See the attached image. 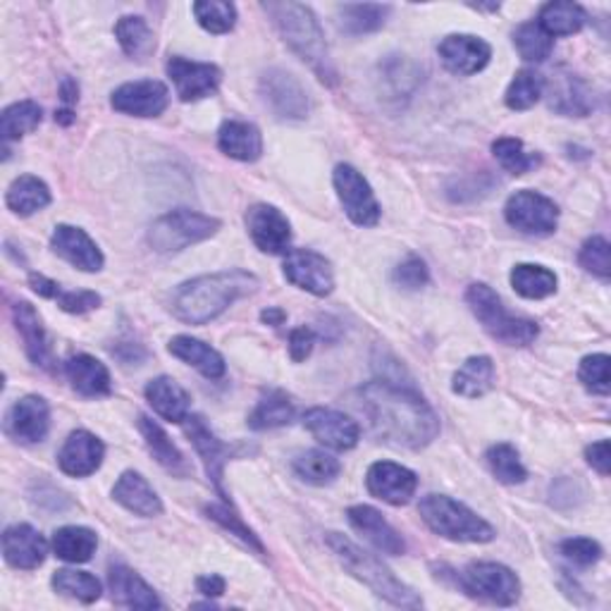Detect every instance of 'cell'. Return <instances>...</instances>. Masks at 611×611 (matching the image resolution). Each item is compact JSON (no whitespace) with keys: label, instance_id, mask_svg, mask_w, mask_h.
Returning a JSON list of instances; mask_svg holds the SVG:
<instances>
[{"label":"cell","instance_id":"cell-34","mask_svg":"<svg viewBox=\"0 0 611 611\" xmlns=\"http://www.w3.org/2000/svg\"><path fill=\"white\" fill-rule=\"evenodd\" d=\"M30 287L36 291L38 297L58 301V306H60V309H63L65 313L81 315V313L96 311V309H99V306H101V297L96 295V291H87V289H81V291H65L63 285L53 282V280H48V277L36 275V273L30 275Z\"/></svg>","mask_w":611,"mask_h":611},{"label":"cell","instance_id":"cell-7","mask_svg":"<svg viewBox=\"0 0 611 611\" xmlns=\"http://www.w3.org/2000/svg\"><path fill=\"white\" fill-rule=\"evenodd\" d=\"M220 230V220L189 208H177L160 215L148 230V244L158 254H179L185 248L211 240Z\"/></svg>","mask_w":611,"mask_h":611},{"label":"cell","instance_id":"cell-27","mask_svg":"<svg viewBox=\"0 0 611 611\" xmlns=\"http://www.w3.org/2000/svg\"><path fill=\"white\" fill-rule=\"evenodd\" d=\"M146 399L160 419L170 423H185L189 419L191 409V397L182 385L175 382L168 375H160V378L151 380L146 385Z\"/></svg>","mask_w":611,"mask_h":611},{"label":"cell","instance_id":"cell-44","mask_svg":"<svg viewBox=\"0 0 611 611\" xmlns=\"http://www.w3.org/2000/svg\"><path fill=\"white\" fill-rule=\"evenodd\" d=\"M51 586L55 592H60L69 600H77L81 604H91L101 597V582L96 576L87 571H75V568H60L51 578Z\"/></svg>","mask_w":611,"mask_h":611},{"label":"cell","instance_id":"cell-60","mask_svg":"<svg viewBox=\"0 0 611 611\" xmlns=\"http://www.w3.org/2000/svg\"><path fill=\"white\" fill-rule=\"evenodd\" d=\"M260 321H263V323H268V325H273V327H277V325H282V323L287 321V313H285L282 309H277V306H275V309H266V311L260 313Z\"/></svg>","mask_w":611,"mask_h":611},{"label":"cell","instance_id":"cell-39","mask_svg":"<svg viewBox=\"0 0 611 611\" xmlns=\"http://www.w3.org/2000/svg\"><path fill=\"white\" fill-rule=\"evenodd\" d=\"M588 15L578 3H568V0H554V3L543 5L540 10V26L554 38V36H571L578 34L586 24Z\"/></svg>","mask_w":611,"mask_h":611},{"label":"cell","instance_id":"cell-40","mask_svg":"<svg viewBox=\"0 0 611 611\" xmlns=\"http://www.w3.org/2000/svg\"><path fill=\"white\" fill-rule=\"evenodd\" d=\"M291 419H295V401L282 390H270L268 395H263L252 415H248V427L273 430L289 425Z\"/></svg>","mask_w":611,"mask_h":611},{"label":"cell","instance_id":"cell-36","mask_svg":"<svg viewBox=\"0 0 611 611\" xmlns=\"http://www.w3.org/2000/svg\"><path fill=\"white\" fill-rule=\"evenodd\" d=\"M53 552L55 557L69 564H85L93 557L96 547H99V537L91 527L81 525H65L60 531L53 533Z\"/></svg>","mask_w":611,"mask_h":611},{"label":"cell","instance_id":"cell-51","mask_svg":"<svg viewBox=\"0 0 611 611\" xmlns=\"http://www.w3.org/2000/svg\"><path fill=\"white\" fill-rule=\"evenodd\" d=\"M205 516L215 521L218 525L225 527V531H230V535L234 537H240L242 543L246 547H252L256 554H266V547H263V543L258 540V535L248 527L242 516H237V513L230 511L227 507H220V504H211V507H205Z\"/></svg>","mask_w":611,"mask_h":611},{"label":"cell","instance_id":"cell-17","mask_svg":"<svg viewBox=\"0 0 611 611\" xmlns=\"http://www.w3.org/2000/svg\"><path fill=\"white\" fill-rule=\"evenodd\" d=\"M366 488L375 499L392 507H404L419 490V478L407 466L395 462H378L368 468Z\"/></svg>","mask_w":611,"mask_h":611},{"label":"cell","instance_id":"cell-31","mask_svg":"<svg viewBox=\"0 0 611 611\" xmlns=\"http://www.w3.org/2000/svg\"><path fill=\"white\" fill-rule=\"evenodd\" d=\"M65 373L69 382L81 397H105L113 390L110 373L99 358L89 354H77L65 364Z\"/></svg>","mask_w":611,"mask_h":611},{"label":"cell","instance_id":"cell-2","mask_svg":"<svg viewBox=\"0 0 611 611\" xmlns=\"http://www.w3.org/2000/svg\"><path fill=\"white\" fill-rule=\"evenodd\" d=\"M258 287V277L246 270H222L193 277L177 287L173 295V313L182 323L205 325L225 313L234 301L254 295Z\"/></svg>","mask_w":611,"mask_h":611},{"label":"cell","instance_id":"cell-48","mask_svg":"<svg viewBox=\"0 0 611 611\" xmlns=\"http://www.w3.org/2000/svg\"><path fill=\"white\" fill-rule=\"evenodd\" d=\"M492 153L499 160V165H502L507 173L516 175V177L531 173L540 163V156H535V153H527L521 138H513V136L497 138V142L492 144Z\"/></svg>","mask_w":611,"mask_h":611},{"label":"cell","instance_id":"cell-59","mask_svg":"<svg viewBox=\"0 0 611 611\" xmlns=\"http://www.w3.org/2000/svg\"><path fill=\"white\" fill-rule=\"evenodd\" d=\"M60 99L67 108H73L79 101V85L73 77H65L63 85H60Z\"/></svg>","mask_w":611,"mask_h":611},{"label":"cell","instance_id":"cell-38","mask_svg":"<svg viewBox=\"0 0 611 611\" xmlns=\"http://www.w3.org/2000/svg\"><path fill=\"white\" fill-rule=\"evenodd\" d=\"M511 287L516 295L523 299H547L557 291V275H554L545 266H533V263H519L516 268L511 270Z\"/></svg>","mask_w":611,"mask_h":611},{"label":"cell","instance_id":"cell-14","mask_svg":"<svg viewBox=\"0 0 611 611\" xmlns=\"http://www.w3.org/2000/svg\"><path fill=\"white\" fill-rule=\"evenodd\" d=\"M165 69H168V77L173 79L179 101L185 103L208 99V96H213L218 91L222 81V73L218 69V65L193 63L187 58H179V55L170 58Z\"/></svg>","mask_w":611,"mask_h":611},{"label":"cell","instance_id":"cell-24","mask_svg":"<svg viewBox=\"0 0 611 611\" xmlns=\"http://www.w3.org/2000/svg\"><path fill=\"white\" fill-rule=\"evenodd\" d=\"M185 430H187L191 444L197 447V452L201 456V462L205 466V474H208V478H211L213 488L227 502L225 488H222V478H225V464H227V444H222L213 435V430L205 425L201 415H189Z\"/></svg>","mask_w":611,"mask_h":611},{"label":"cell","instance_id":"cell-25","mask_svg":"<svg viewBox=\"0 0 611 611\" xmlns=\"http://www.w3.org/2000/svg\"><path fill=\"white\" fill-rule=\"evenodd\" d=\"M346 519H349L354 531L364 535L375 549L392 554V557H399V554L407 552L404 537L395 531L390 521H387L378 509L358 504L346 511Z\"/></svg>","mask_w":611,"mask_h":611},{"label":"cell","instance_id":"cell-13","mask_svg":"<svg viewBox=\"0 0 611 611\" xmlns=\"http://www.w3.org/2000/svg\"><path fill=\"white\" fill-rule=\"evenodd\" d=\"M170 103V91L158 79H142V81H127L110 96V105H113L122 115L134 118H158L165 113V108Z\"/></svg>","mask_w":611,"mask_h":611},{"label":"cell","instance_id":"cell-4","mask_svg":"<svg viewBox=\"0 0 611 611\" xmlns=\"http://www.w3.org/2000/svg\"><path fill=\"white\" fill-rule=\"evenodd\" d=\"M325 543L332 549V554L342 562V566L349 571L354 578H358L364 586H368L375 595L382 597L395 607L401 609H419L423 607V600L415 595L407 582H401L390 568H387L375 554L360 549L356 543L342 533H327Z\"/></svg>","mask_w":611,"mask_h":611},{"label":"cell","instance_id":"cell-55","mask_svg":"<svg viewBox=\"0 0 611 611\" xmlns=\"http://www.w3.org/2000/svg\"><path fill=\"white\" fill-rule=\"evenodd\" d=\"M559 552L576 566H592L602 559V547L590 537H568L559 545Z\"/></svg>","mask_w":611,"mask_h":611},{"label":"cell","instance_id":"cell-49","mask_svg":"<svg viewBox=\"0 0 611 611\" xmlns=\"http://www.w3.org/2000/svg\"><path fill=\"white\" fill-rule=\"evenodd\" d=\"M191 10L197 22L211 34H227L237 24V8L222 0H201V3H193Z\"/></svg>","mask_w":611,"mask_h":611},{"label":"cell","instance_id":"cell-21","mask_svg":"<svg viewBox=\"0 0 611 611\" xmlns=\"http://www.w3.org/2000/svg\"><path fill=\"white\" fill-rule=\"evenodd\" d=\"M547 101L554 113L568 118H586L592 110V93L586 81L576 77L574 73L559 69L545 81Z\"/></svg>","mask_w":611,"mask_h":611},{"label":"cell","instance_id":"cell-3","mask_svg":"<svg viewBox=\"0 0 611 611\" xmlns=\"http://www.w3.org/2000/svg\"><path fill=\"white\" fill-rule=\"evenodd\" d=\"M263 10L268 12L277 32L287 41V46L323 81L335 85L337 73L330 63V51L325 44L321 22L315 20L313 10L301 3H291V0H280V3L270 0V3H263Z\"/></svg>","mask_w":611,"mask_h":611},{"label":"cell","instance_id":"cell-33","mask_svg":"<svg viewBox=\"0 0 611 611\" xmlns=\"http://www.w3.org/2000/svg\"><path fill=\"white\" fill-rule=\"evenodd\" d=\"M138 430H142L146 447L153 454V458H156V462L168 470V474H173V476L189 474V466L185 462L182 452L177 449V444L168 437V433H165L156 421H151L148 415H138Z\"/></svg>","mask_w":611,"mask_h":611},{"label":"cell","instance_id":"cell-15","mask_svg":"<svg viewBox=\"0 0 611 611\" xmlns=\"http://www.w3.org/2000/svg\"><path fill=\"white\" fill-rule=\"evenodd\" d=\"M246 230L263 254H289L291 225L282 211L275 205L256 203L246 211Z\"/></svg>","mask_w":611,"mask_h":611},{"label":"cell","instance_id":"cell-20","mask_svg":"<svg viewBox=\"0 0 611 611\" xmlns=\"http://www.w3.org/2000/svg\"><path fill=\"white\" fill-rule=\"evenodd\" d=\"M105 444L89 430H75L58 452V466L65 476L87 478L101 468Z\"/></svg>","mask_w":611,"mask_h":611},{"label":"cell","instance_id":"cell-16","mask_svg":"<svg viewBox=\"0 0 611 611\" xmlns=\"http://www.w3.org/2000/svg\"><path fill=\"white\" fill-rule=\"evenodd\" d=\"M51 427V409L44 397L26 395L5 413V433L22 444L44 442Z\"/></svg>","mask_w":611,"mask_h":611},{"label":"cell","instance_id":"cell-6","mask_svg":"<svg viewBox=\"0 0 611 611\" xmlns=\"http://www.w3.org/2000/svg\"><path fill=\"white\" fill-rule=\"evenodd\" d=\"M466 303L480 321V325L485 327V332L507 346H527L540 335V327L535 321L511 315L504 309L502 299H499L492 291V287L482 282L470 285L466 291Z\"/></svg>","mask_w":611,"mask_h":611},{"label":"cell","instance_id":"cell-57","mask_svg":"<svg viewBox=\"0 0 611 611\" xmlns=\"http://www.w3.org/2000/svg\"><path fill=\"white\" fill-rule=\"evenodd\" d=\"M586 458L588 464L597 470L600 476H609L611 470V456H609V440L592 442L586 447Z\"/></svg>","mask_w":611,"mask_h":611},{"label":"cell","instance_id":"cell-42","mask_svg":"<svg viewBox=\"0 0 611 611\" xmlns=\"http://www.w3.org/2000/svg\"><path fill=\"white\" fill-rule=\"evenodd\" d=\"M291 468H295V474L303 482L318 485V488H323V485H330V482L337 480L340 470H342V464L337 462L335 456H330L327 452L311 449V452L299 454L295 458V464H291Z\"/></svg>","mask_w":611,"mask_h":611},{"label":"cell","instance_id":"cell-28","mask_svg":"<svg viewBox=\"0 0 611 611\" xmlns=\"http://www.w3.org/2000/svg\"><path fill=\"white\" fill-rule=\"evenodd\" d=\"M113 497H115L118 504H122L127 511L136 513V516L153 519V516H160V513H163L160 497L153 492L148 480L144 476L134 474V470H124V474L120 476V480L115 482V488H113Z\"/></svg>","mask_w":611,"mask_h":611},{"label":"cell","instance_id":"cell-11","mask_svg":"<svg viewBox=\"0 0 611 611\" xmlns=\"http://www.w3.org/2000/svg\"><path fill=\"white\" fill-rule=\"evenodd\" d=\"M260 93L268 108L280 120H303L309 115V93L301 87V81L287 73V69H268L260 77Z\"/></svg>","mask_w":611,"mask_h":611},{"label":"cell","instance_id":"cell-46","mask_svg":"<svg viewBox=\"0 0 611 611\" xmlns=\"http://www.w3.org/2000/svg\"><path fill=\"white\" fill-rule=\"evenodd\" d=\"M513 46L527 63H545L554 51V38L537 22H525L513 32Z\"/></svg>","mask_w":611,"mask_h":611},{"label":"cell","instance_id":"cell-5","mask_svg":"<svg viewBox=\"0 0 611 611\" xmlns=\"http://www.w3.org/2000/svg\"><path fill=\"white\" fill-rule=\"evenodd\" d=\"M421 519L435 535L452 543H490L495 527L447 495H427L419 504Z\"/></svg>","mask_w":611,"mask_h":611},{"label":"cell","instance_id":"cell-56","mask_svg":"<svg viewBox=\"0 0 611 611\" xmlns=\"http://www.w3.org/2000/svg\"><path fill=\"white\" fill-rule=\"evenodd\" d=\"M313 344H315V332L311 327H295L289 332V356L295 364H301L311 356L313 352Z\"/></svg>","mask_w":611,"mask_h":611},{"label":"cell","instance_id":"cell-50","mask_svg":"<svg viewBox=\"0 0 611 611\" xmlns=\"http://www.w3.org/2000/svg\"><path fill=\"white\" fill-rule=\"evenodd\" d=\"M488 466L492 476L504 485H521L527 478V470L521 464L519 452L511 444L502 442L488 449Z\"/></svg>","mask_w":611,"mask_h":611},{"label":"cell","instance_id":"cell-58","mask_svg":"<svg viewBox=\"0 0 611 611\" xmlns=\"http://www.w3.org/2000/svg\"><path fill=\"white\" fill-rule=\"evenodd\" d=\"M225 588H227V582L222 576H199L197 578V590L205 597H220V595H225Z\"/></svg>","mask_w":611,"mask_h":611},{"label":"cell","instance_id":"cell-8","mask_svg":"<svg viewBox=\"0 0 611 611\" xmlns=\"http://www.w3.org/2000/svg\"><path fill=\"white\" fill-rule=\"evenodd\" d=\"M462 586L468 595L480 597L499 607H511L521 597V580L511 568L495 562L470 564L462 574Z\"/></svg>","mask_w":611,"mask_h":611},{"label":"cell","instance_id":"cell-41","mask_svg":"<svg viewBox=\"0 0 611 611\" xmlns=\"http://www.w3.org/2000/svg\"><path fill=\"white\" fill-rule=\"evenodd\" d=\"M41 118H44V110H41L38 103L34 101H20V103H12L3 110V115H0V136H3V142H18L24 134H32L38 130Z\"/></svg>","mask_w":611,"mask_h":611},{"label":"cell","instance_id":"cell-12","mask_svg":"<svg viewBox=\"0 0 611 611\" xmlns=\"http://www.w3.org/2000/svg\"><path fill=\"white\" fill-rule=\"evenodd\" d=\"M282 270L291 285L313 297H327L335 289V273H332L330 260L309 248H291Z\"/></svg>","mask_w":611,"mask_h":611},{"label":"cell","instance_id":"cell-26","mask_svg":"<svg viewBox=\"0 0 611 611\" xmlns=\"http://www.w3.org/2000/svg\"><path fill=\"white\" fill-rule=\"evenodd\" d=\"M108 586H110V592H113V602L118 607H127V609H160L163 607L156 590H153L136 571H132L130 566H122V564L110 566Z\"/></svg>","mask_w":611,"mask_h":611},{"label":"cell","instance_id":"cell-47","mask_svg":"<svg viewBox=\"0 0 611 611\" xmlns=\"http://www.w3.org/2000/svg\"><path fill=\"white\" fill-rule=\"evenodd\" d=\"M543 93H545V77L533 73V69H521V73H516V77L511 79L504 101L511 110H527L540 101V96Z\"/></svg>","mask_w":611,"mask_h":611},{"label":"cell","instance_id":"cell-53","mask_svg":"<svg viewBox=\"0 0 611 611\" xmlns=\"http://www.w3.org/2000/svg\"><path fill=\"white\" fill-rule=\"evenodd\" d=\"M578 263L588 273L602 277V280H609V275H611V246H609V242L604 237H590L586 244L580 246Z\"/></svg>","mask_w":611,"mask_h":611},{"label":"cell","instance_id":"cell-19","mask_svg":"<svg viewBox=\"0 0 611 611\" xmlns=\"http://www.w3.org/2000/svg\"><path fill=\"white\" fill-rule=\"evenodd\" d=\"M437 51L444 67L458 77L482 73L492 58V48L488 41L470 34H452L442 41Z\"/></svg>","mask_w":611,"mask_h":611},{"label":"cell","instance_id":"cell-32","mask_svg":"<svg viewBox=\"0 0 611 611\" xmlns=\"http://www.w3.org/2000/svg\"><path fill=\"white\" fill-rule=\"evenodd\" d=\"M12 315H15V325L22 335L24 352L30 356L32 364L48 366V337L34 306L30 301H18L12 306Z\"/></svg>","mask_w":611,"mask_h":611},{"label":"cell","instance_id":"cell-54","mask_svg":"<svg viewBox=\"0 0 611 611\" xmlns=\"http://www.w3.org/2000/svg\"><path fill=\"white\" fill-rule=\"evenodd\" d=\"M392 280L399 289L419 291L430 282V270L425 266V260H421L419 256H409L404 263H399Z\"/></svg>","mask_w":611,"mask_h":611},{"label":"cell","instance_id":"cell-61","mask_svg":"<svg viewBox=\"0 0 611 611\" xmlns=\"http://www.w3.org/2000/svg\"><path fill=\"white\" fill-rule=\"evenodd\" d=\"M55 122H60V124H73V122H75V115H73V108H65V110H58V113H55Z\"/></svg>","mask_w":611,"mask_h":611},{"label":"cell","instance_id":"cell-10","mask_svg":"<svg viewBox=\"0 0 611 611\" xmlns=\"http://www.w3.org/2000/svg\"><path fill=\"white\" fill-rule=\"evenodd\" d=\"M332 182H335L337 197L344 205V213L349 215L354 225L358 227L378 225L382 211L364 175H360L356 168H352V165H337L335 175H332Z\"/></svg>","mask_w":611,"mask_h":611},{"label":"cell","instance_id":"cell-23","mask_svg":"<svg viewBox=\"0 0 611 611\" xmlns=\"http://www.w3.org/2000/svg\"><path fill=\"white\" fill-rule=\"evenodd\" d=\"M48 543L36 527L30 523H18L5 527L3 533V557L10 566L22 568V571H34L46 562Z\"/></svg>","mask_w":611,"mask_h":611},{"label":"cell","instance_id":"cell-1","mask_svg":"<svg viewBox=\"0 0 611 611\" xmlns=\"http://www.w3.org/2000/svg\"><path fill=\"white\" fill-rule=\"evenodd\" d=\"M360 404L375 435L407 449H423L440 435V419L427 401L392 380H373L360 387Z\"/></svg>","mask_w":611,"mask_h":611},{"label":"cell","instance_id":"cell-9","mask_svg":"<svg viewBox=\"0 0 611 611\" xmlns=\"http://www.w3.org/2000/svg\"><path fill=\"white\" fill-rule=\"evenodd\" d=\"M504 218L513 230L545 237V234H552L559 225V208L552 199L543 197V193L523 189L509 197L504 205Z\"/></svg>","mask_w":611,"mask_h":611},{"label":"cell","instance_id":"cell-18","mask_svg":"<svg viewBox=\"0 0 611 611\" xmlns=\"http://www.w3.org/2000/svg\"><path fill=\"white\" fill-rule=\"evenodd\" d=\"M303 425L309 433L325 444V447L335 452H349L358 444L360 427L354 419L346 413L332 411V409H311L303 415Z\"/></svg>","mask_w":611,"mask_h":611},{"label":"cell","instance_id":"cell-37","mask_svg":"<svg viewBox=\"0 0 611 611\" xmlns=\"http://www.w3.org/2000/svg\"><path fill=\"white\" fill-rule=\"evenodd\" d=\"M5 203L15 215H34L51 203V189L34 175H22L10 185L5 193Z\"/></svg>","mask_w":611,"mask_h":611},{"label":"cell","instance_id":"cell-43","mask_svg":"<svg viewBox=\"0 0 611 611\" xmlns=\"http://www.w3.org/2000/svg\"><path fill=\"white\" fill-rule=\"evenodd\" d=\"M390 12H392L390 5H380V3L342 5L340 8V26L352 36L373 34L387 22V15H390Z\"/></svg>","mask_w":611,"mask_h":611},{"label":"cell","instance_id":"cell-45","mask_svg":"<svg viewBox=\"0 0 611 611\" xmlns=\"http://www.w3.org/2000/svg\"><path fill=\"white\" fill-rule=\"evenodd\" d=\"M115 36L120 41L122 51L130 55V58H146V55L153 53L156 48V38H153V32L148 30V24L142 18H120L115 24Z\"/></svg>","mask_w":611,"mask_h":611},{"label":"cell","instance_id":"cell-35","mask_svg":"<svg viewBox=\"0 0 611 611\" xmlns=\"http://www.w3.org/2000/svg\"><path fill=\"white\" fill-rule=\"evenodd\" d=\"M495 385V364L490 356H474L454 373L452 390L458 397L478 399L488 395Z\"/></svg>","mask_w":611,"mask_h":611},{"label":"cell","instance_id":"cell-52","mask_svg":"<svg viewBox=\"0 0 611 611\" xmlns=\"http://www.w3.org/2000/svg\"><path fill=\"white\" fill-rule=\"evenodd\" d=\"M578 380L582 382L588 392L607 397L611 392V380H609V356L607 354H592L580 360L578 368Z\"/></svg>","mask_w":611,"mask_h":611},{"label":"cell","instance_id":"cell-22","mask_svg":"<svg viewBox=\"0 0 611 611\" xmlns=\"http://www.w3.org/2000/svg\"><path fill=\"white\" fill-rule=\"evenodd\" d=\"M53 252L65 258L69 266H75L85 273H99L103 268V254L96 242L85 230L73 225H58L51 237Z\"/></svg>","mask_w":611,"mask_h":611},{"label":"cell","instance_id":"cell-29","mask_svg":"<svg viewBox=\"0 0 611 611\" xmlns=\"http://www.w3.org/2000/svg\"><path fill=\"white\" fill-rule=\"evenodd\" d=\"M218 148L234 160L254 163L260 158V153H263L260 130L256 127V124L242 122V120L222 122V127L218 132Z\"/></svg>","mask_w":611,"mask_h":611},{"label":"cell","instance_id":"cell-30","mask_svg":"<svg viewBox=\"0 0 611 611\" xmlns=\"http://www.w3.org/2000/svg\"><path fill=\"white\" fill-rule=\"evenodd\" d=\"M168 352L182 360V364L197 368L208 380H220L225 375V358H222L211 344H205L197 337L177 335L170 340Z\"/></svg>","mask_w":611,"mask_h":611}]
</instances>
